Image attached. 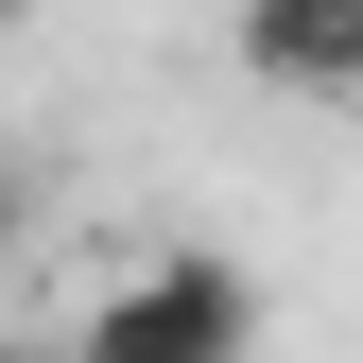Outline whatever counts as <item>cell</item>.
Masks as SVG:
<instances>
[{
    "label": "cell",
    "mask_w": 363,
    "mask_h": 363,
    "mask_svg": "<svg viewBox=\"0 0 363 363\" xmlns=\"http://www.w3.org/2000/svg\"><path fill=\"white\" fill-rule=\"evenodd\" d=\"M242 346H259V277H242V259H208V242L104 277V294H86V329H69V363H242Z\"/></svg>",
    "instance_id": "6da1fadb"
},
{
    "label": "cell",
    "mask_w": 363,
    "mask_h": 363,
    "mask_svg": "<svg viewBox=\"0 0 363 363\" xmlns=\"http://www.w3.org/2000/svg\"><path fill=\"white\" fill-rule=\"evenodd\" d=\"M225 52L277 104H363V0H225Z\"/></svg>",
    "instance_id": "7a4b0ae2"
},
{
    "label": "cell",
    "mask_w": 363,
    "mask_h": 363,
    "mask_svg": "<svg viewBox=\"0 0 363 363\" xmlns=\"http://www.w3.org/2000/svg\"><path fill=\"white\" fill-rule=\"evenodd\" d=\"M18 225H35V191H18V156H0V259H18Z\"/></svg>",
    "instance_id": "3957f363"
},
{
    "label": "cell",
    "mask_w": 363,
    "mask_h": 363,
    "mask_svg": "<svg viewBox=\"0 0 363 363\" xmlns=\"http://www.w3.org/2000/svg\"><path fill=\"white\" fill-rule=\"evenodd\" d=\"M0 363H69V346H0Z\"/></svg>",
    "instance_id": "277c9868"
}]
</instances>
